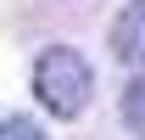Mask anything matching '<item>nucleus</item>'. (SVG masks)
Wrapping results in <instances>:
<instances>
[{"label":"nucleus","instance_id":"obj_1","mask_svg":"<svg viewBox=\"0 0 145 140\" xmlns=\"http://www.w3.org/2000/svg\"><path fill=\"white\" fill-rule=\"evenodd\" d=\"M34 101L50 112V118H78L95 95V67L78 45H45L34 56Z\"/></svg>","mask_w":145,"mask_h":140},{"label":"nucleus","instance_id":"obj_2","mask_svg":"<svg viewBox=\"0 0 145 140\" xmlns=\"http://www.w3.org/2000/svg\"><path fill=\"white\" fill-rule=\"evenodd\" d=\"M106 45H112L117 62H145V0H128L123 11L112 17Z\"/></svg>","mask_w":145,"mask_h":140},{"label":"nucleus","instance_id":"obj_4","mask_svg":"<svg viewBox=\"0 0 145 140\" xmlns=\"http://www.w3.org/2000/svg\"><path fill=\"white\" fill-rule=\"evenodd\" d=\"M0 140H45V129H39L34 118L11 112V118H0Z\"/></svg>","mask_w":145,"mask_h":140},{"label":"nucleus","instance_id":"obj_3","mask_svg":"<svg viewBox=\"0 0 145 140\" xmlns=\"http://www.w3.org/2000/svg\"><path fill=\"white\" fill-rule=\"evenodd\" d=\"M117 118H123V129L134 140H145V73H134L123 84V95H117Z\"/></svg>","mask_w":145,"mask_h":140}]
</instances>
